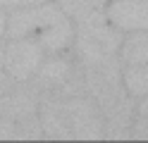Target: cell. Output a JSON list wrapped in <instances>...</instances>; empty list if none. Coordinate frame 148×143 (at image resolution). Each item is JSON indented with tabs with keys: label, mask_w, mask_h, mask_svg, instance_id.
Returning a JSON list of instances; mask_svg holds the SVG:
<instances>
[{
	"label": "cell",
	"mask_w": 148,
	"mask_h": 143,
	"mask_svg": "<svg viewBox=\"0 0 148 143\" xmlns=\"http://www.w3.org/2000/svg\"><path fill=\"white\" fill-rule=\"evenodd\" d=\"M72 76L67 91L81 93L96 103L103 117V136L105 138H127L132 129L134 103L129 100L122 83L117 55L103 60H79L72 57Z\"/></svg>",
	"instance_id": "obj_1"
},
{
	"label": "cell",
	"mask_w": 148,
	"mask_h": 143,
	"mask_svg": "<svg viewBox=\"0 0 148 143\" xmlns=\"http://www.w3.org/2000/svg\"><path fill=\"white\" fill-rule=\"evenodd\" d=\"M38 119L45 138H103V117L81 93L50 91L38 95Z\"/></svg>",
	"instance_id": "obj_2"
},
{
	"label": "cell",
	"mask_w": 148,
	"mask_h": 143,
	"mask_svg": "<svg viewBox=\"0 0 148 143\" xmlns=\"http://www.w3.org/2000/svg\"><path fill=\"white\" fill-rule=\"evenodd\" d=\"M5 36L31 38L43 48L45 55H50V53H62L72 45L74 29L69 17L60 10V5H53L48 0L41 5L12 10V14L7 17Z\"/></svg>",
	"instance_id": "obj_3"
},
{
	"label": "cell",
	"mask_w": 148,
	"mask_h": 143,
	"mask_svg": "<svg viewBox=\"0 0 148 143\" xmlns=\"http://www.w3.org/2000/svg\"><path fill=\"white\" fill-rule=\"evenodd\" d=\"M38 93L29 81H19L12 91L0 95V138H41Z\"/></svg>",
	"instance_id": "obj_4"
},
{
	"label": "cell",
	"mask_w": 148,
	"mask_h": 143,
	"mask_svg": "<svg viewBox=\"0 0 148 143\" xmlns=\"http://www.w3.org/2000/svg\"><path fill=\"white\" fill-rule=\"evenodd\" d=\"M74 24H77V34L72 38L74 57H79V60H103V57L117 55V48L122 45V36H119L117 26L108 22L105 12H96Z\"/></svg>",
	"instance_id": "obj_5"
},
{
	"label": "cell",
	"mask_w": 148,
	"mask_h": 143,
	"mask_svg": "<svg viewBox=\"0 0 148 143\" xmlns=\"http://www.w3.org/2000/svg\"><path fill=\"white\" fill-rule=\"evenodd\" d=\"M43 48L31 38H12L0 41V69L17 81H26L43 62Z\"/></svg>",
	"instance_id": "obj_6"
},
{
	"label": "cell",
	"mask_w": 148,
	"mask_h": 143,
	"mask_svg": "<svg viewBox=\"0 0 148 143\" xmlns=\"http://www.w3.org/2000/svg\"><path fill=\"white\" fill-rule=\"evenodd\" d=\"M108 22L124 31H148V0H117L108 10Z\"/></svg>",
	"instance_id": "obj_7"
},
{
	"label": "cell",
	"mask_w": 148,
	"mask_h": 143,
	"mask_svg": "<svg viewBox=\"0 0 148 143\" xmlns=\"http://www.w3.org/2000/svg\"><path fill=\"white\" fill-rule=\"evenodd\" d=\"M122 60L124 64H146L148 62V31H136L134 36L122 38Z\"/></svg>",
	"instance_id": "obj_8"
},
{
	"label": "cell",
	"mask_w": 148,
	"mask_h": 143,
	"mask_svg": "<svg viewBox=\"0 0 148 143\" xmlns=\"http://www.w3.org/2000/svg\"><path fill=\"white\" fill-rule=\"evenodd\" d=\"M103 7H105V0H60V10L67 17H72L74 22L91 17L96 12H103Z\"/></svg>",
	"instance_id": "obj_9"
},
{
	"label": "cell",
	"mask_w": 148,
	"mask_h": 143,
	"mask_svg": "<svg viewBox=\"0 0 148 143\" xmlns=\"http://www.w3.org/2000/svg\"><path fill=\"white\" fill-rule=\"evenodd\" d=\"M124 86L129 93L146 98L148 95V62L146 64H129L124 72Z\"/></svg>",
	"instance_id": "obj_10"
},
{
	"label": "cell",
	"mask_w": 148,
	"mask_h": 143,
	"mask_svg": "<svg viewBox=\"0 0 148 143\" xmlns=\"http://www.w3.org/2000/svg\"><path fill=\"white\" fill-rule=\"evenodd\" d=\"M48 0H0V10H19V7H31V5H41Z\"/></svg>",
	"instance_id": "obj_11"
},
{
	"label": "cell",
	"mask_w": 148,
	"mask_h": 143,
	"mask_svg": "<svg viewBox=\"0 0 148 143\" xmlns=\"http://www.w3.org/2000/svg\"><path fill=\"white\" fill-rule=\"evenodd\" d=\"M17 83H19L17 79H12L10 74H5L3 69H0V95H5L7 91H12V88H14Z\"/></svg>",
	"instance_id": "obj_12"
},
{
	"label": "cell",
	"mask_w": 148,
	"mask_h": 143,
	"mask_svg": "<svg viewBox=\"0 0 148 143\" xmlns=\"http://www.w3.org/2000/svg\"><path fill=\"white\" fill-rule=\"evenodd\" d=\"M134 136L136 138H148V117H141V122L134 127Z\"/></svg>",
	"instance_id": "obj_13"
},
{
	"label": "cell",
	"mask_w": 148,
	"mask_h": 143,
	"mask_svg": "<svg viewBox=\"0 0 148 143\" xmlns=\"http://www.w3.org/2000/svg\"><path fill=\"white\" fill-rule=\"evenodd\" d=\"M5 29H7V14L5 10H0V38L5 36Z\"/></svg>",
	"instance_id": "obj_14"
}]
</instances>
